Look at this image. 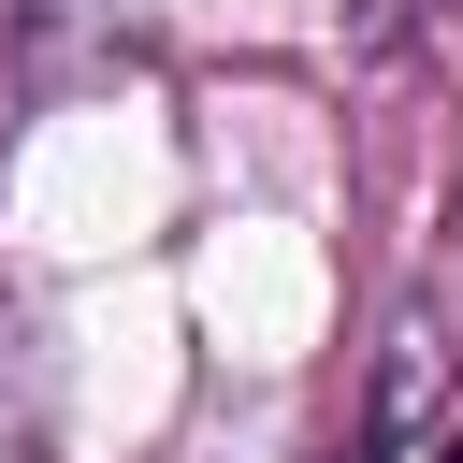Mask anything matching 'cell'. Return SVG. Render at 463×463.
<instances>
[]
</instances>
